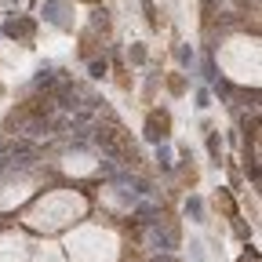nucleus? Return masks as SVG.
<instances>
[{"instance_id":"nucleus-1","label":"nucleus","mask_w":262,"mask_h":262,"mask_svg":"<svg viewBox=\"0 0 262 262\" xmlns=\"http://www.w3.org/2000/svg\"><path fill=\"white\" fill-rule=\"evenodd\" d=\"M98 146H102L110 157H117V160H127V164H142V153H139V146L131 142V135L124 127H117V124H106V127H98Z\"/></svg>"},{"instance_id":"nucleus-2","label":"nucleus","mask_w":262,"mask_h":262,"mask_svg":"<svg viewBox=\"0 0 262 262\" xmlns=\"http://www.w3.org/2000/svg\"><path fill=\"white\" fill-rule=\"evenodd\" d=\"M146 131H149V139H164V135L171 131V117H168V113H149Z\"/></svg>"}]
</instances>
